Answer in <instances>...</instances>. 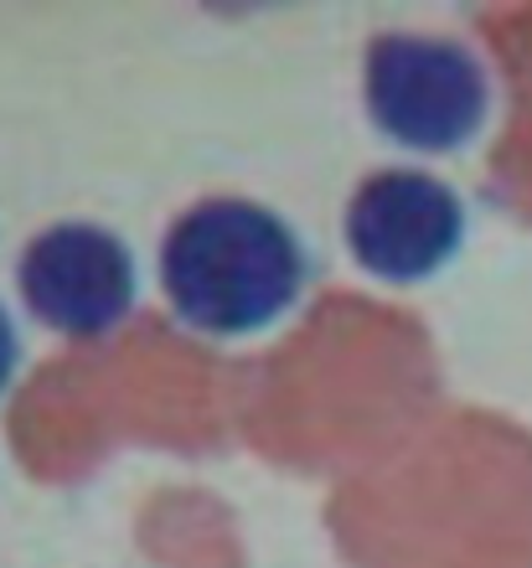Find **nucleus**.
Segmentation results:
<instances>
[{"instance_id": "obj_4", "label": "nucleus", "mask_w": 532, "mask_h": 568, "mask_svg": "<svg viewBox=\"0 0 532 568\" xmlns=\"http://www.w3.org/2000/svg\"><path fill=\"white\" fill-rule=\"evenodd\" d=\"M16 290L37 326L62 342H104L140 305V264L109 223L62 217L37 227L16 258Z\"/></svg>"}, {"instance_id": "obj_2", "label": "nucleus", "mask_w": 532, "mask_h": 568, "mask_svg": "<svg viewBox=\"0 0 532 568\" xmlns=\"http://www.w3.org/2000/svg\"><path fill=\"white\" fill-rule=\"evenodd\" d=\"M362 109L393 145L455 155L491 120V73L455 37L383 31L362 52Z\"/></svg>"}, {"instance_id": "obj_3", "label": "nucleus", "mask_w": 532, "mask_h": 568, "mask_svg": "<svg viewBox=\"0 0 532 568\" xmlns=\"http://www.w3.org/2000/svg\"><path fill=\"white\" fill-rule=\"evenodd\" d=\"M465 196L424 165H383L357 181L341 212L347 254L368 280L409 290L444 274L465 248Z\"/></svg>"}, {"instance_id": "obj_5", "label": "nucleus", "mask_w": 532, "mask_h": 568, "mask_svg": "<svg viewBox=\"0 0 532 568\" xmlns=\"http://www.w3.org/2000/svg\"><path fill=\"white\" fill-rule=\"evenodd\" d=\"M16 377H21V331H16L11 305L0 300V398L16 388Z\"/></svg>"}, {"instance_id": "obj_1", "label": "nucleus", "mask_w": 532, "mask_h": 568, "mask_svg": "<svg viewBox=\"0 0 532 568\" xmlns=\"http://www.w3.org/2000/svg\"><path fill=\"white\" fill-rule=\"evenodd\" d=\"M165 311L208 342H249L300 311L311 248L300 227L253 196H202L181 207L155 254Z\"/></svg>"}]
</instances>
